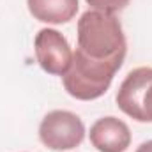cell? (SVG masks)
Masks as SVG:
<instances>
[{"label":"cell","mask_w":152,"mask_h":152,"mask_svg":"<svg viewBox=\"0 0 152 152\" xmlns=\"http://www.w3.org/2000/svg\"><path fill=\"white\" fill-rule=\"evenodd\" d=\"M127 42L118 18L110 12L88 9L78 20V46L62 83L78 101H94L112 85L122 67Z\"/></svg>","instance_id":"cell-1"},{"label":"cell","mask_w":152,"mask_h":152,"mask_svg":"<svg viewBox=\"0 0 152 152\" xmlns=\"http://www.w3.org/2000/svg\"><path fill=\"white\" fill-rule=\"evenodd\" d=\"M117 106L136 122H152V67H136L118 87Z\"/></svg>","instance_id":"cell-2"},{"label":"cell","mask_w":152,"mask_h":152,"mask_svg":"<svg viewBox=\"0 0 152 152\" xmlns=\"http://www.w3.org/2000/svg\"><path fill=\"white\" fill-rule=\"evenodd\" d=\"M85 138V124L73 112L53 110L39 124V140L51 151H71Z\"/></svg>","instance_id":"cell-3"},{"label":"cell","mask_w":152,"mask_h":152,"mask_svg":"<svg viewBox=\"0 0 152 152\" xmlns=\"http://www.w3.org/2000/svg\"><path fill=\"white\" fill-rule=\"evenodd\" d=\"M36 58L41 69L48 75L64 76L73 62V51L58 30L55 28H41L34 39Z\"/></svg>","instance_id":"cell-4"},{"label":"cell","mask_w":152,"mask_h":152,"mask_svg":"<svg viewBox=\"0 0 152 152\" xmlns=\"http://www.w3.org/2000/svg\"><path fill=\"white\" fill-rule=\"evenodd\" d=\"M90 143L99 152H126L131 145L129 126L117 117H103L90 127Z\"/></svg>","instance_id":"cell-5"},{"label":"cell","mask_w":152,"mask_h":152,"mask_svg":"<svg viewBox=\"0 0 152 152\" xmlns=\"http://www.w3.org/2000/svg\"><path fill=\"white\" fill-rule=\"evenodd\" d=\"M34 20L48 25H62L71 21L78 12V0H27Z\"/></svg>","instance_id":"cell-6"},{"label":"cell","mask_w":152,"mask_h":152,"mask_svg":"<svg viewBox=\"0 0 152 152\" xmlns=\"http://www.w3.org/2000/svg\"><path fill=\"white\" fill-rule=\"evenodd\" d=\"M85 2L90 7H94L96 11H103V12H110V14L122 11L129 4V0H85Z\"/></svg>","instance_id":"cell-7"},{"label":"cell","mask_w":152,"mask_h":152,"mask_svg":"<svg viewBox=\"0 0 152 152\" xmlns=\"http://www.w3.org/2000/svg\"><path fill=\"white\" fill-rule=\"evenodd\" d=\"M136 152H152V140H149V142H143V143L136 149Z\"/></svg>","instance_id":"cell-8"}]
</instances>
